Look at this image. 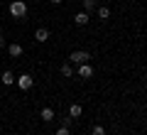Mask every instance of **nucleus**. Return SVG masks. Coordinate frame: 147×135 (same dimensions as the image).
Instances as JSON below:
<instances>
[{
	"instance_id": "9b49d317",
	"label": "nucleus",
	"mask_w": 147,
	"mask_h": 135,
	"mask_svg": "<svg viewBox=\"0 0 147 135\" xmlns=\"http://www.w3.org/2000/svg\"><path fill=\"white\" fill-rule=\"evenodd\" d=\"M96 10H98V17H100V20H108V17H110V10H108L105 5H98Z\"/></svg>"
},
{
	"instance_id": "ddd939ff",
	"label": "nucleus",
	"mask_w": 147,
	"mask_h": 135,
	"mask_svg": "<svg viewBox=\"0 0 147 135\" xmlns=\"http://www.w3.org/2000/svg\"><path fill=\"white\" fill-rule=\"evenodd\" d=\"M96 7H98V3H96V0H84V10H86V12L96 10Z\"/></svg>"
},
{
	"instance_id": "dca6fc26",
	"label": "nucleus",
	"mask_w": 147,
	"mask_h": 135,
	"mask_svg": "<svg viewBox=\"0 0 147 135\" xmlns=\"http://www.w3.org/2000/svg\"><path fill=\"white\" fill-rule=\"evenodd\" d=\"M3 47H5V37L0 35V49H3Z\"/></svg>"
},
{
	"instance_id": "f257e3e1",
	"label": "nucleus",
	"mask_w": 147,
	"mask_h": 135,
	"mask_svg": "<svg viewBox=\"0 0 147 135\" xmlns=\"http://www.w3.org/2000/svg\"><path fill=\"white\" fill-rule=\"evenodd\" d=\"M10 15L15 17V20H22V17L27 15V3L25 0H12L10 3Z\"/></svg>"
},
{
	"instance_id": "20e7f679",
	"label": "nucleus",
	"mask_w": 147,
	"mask_h": 135,
	"mask_svg": "<svg viewBox=\"0 0 147 135\" xmlns=\"http://www.w3.org/2000/svg\"><path fill=\"white\" fill-rule=\"evenodd\" d=\"M76 74H79L81 79H91V76H93V66H91L88 62H86V64H79V71H76Z\"/></svg>"
},
{
	"instance_id": "6e6552de",
	"label": "nucleus",
	"mask_w": 147,
	"mask_h": 135,
	"mask_svg": "<svg viewBox=\"0 0 147 135\" xmlns=\"http://www.w3.org/2000/svg\"><path fill=\"white\" fill-rule=\"evenodd\" d=\"M34 39L37 42H47L49 39V30H47V27H39V30L34 32Z\"/></svg>"
},
{
	"instance_id": "4468645a",
	"label": "nucleus",
	"mask_w": 147,
	"mask_h": 135,
	"mask_svg": "<svg viewBox=\"0 0 147 135\" xmlns=\"http://www.w3.org/2000/svg\"><path fill=\"white\" fill-rule=\"evenodd\" d=\"M91 135H105V128H103V125H93Z\"/></svg>"
},
{
	"instance_id": "f8f14e48",
	"label": "nucleus",
	"mask_w": 147,
	"mask_h": 135,
	"mask_svg": "<svg viewBox=\"0 0 147 135\" xmlns=\"http://www.w3.org/2000/svg\"><path fill=\"white\" fill-rule=\"evenodd\" d=\"M61 76H74V66H71V64H61Z\"/></svg>"
},
{
	"instance_id": "423d86ee",
	"label": "nucleus",
	"mask_w": 147,
	"mask_h": 135,
	"mask_svg": "<svg viewBox=\"0 0 147 135\" xmlns=\"http://www.w3.org/2000/svg\"><path fill=\"white\" fill-rule=\"evenodd\" d=\"M7 54H10V57H22V47L20 44H17V42H12V44H7Z\"/></svg>"
},
{
	"instance_id": "f3484780",
	"label": "nucleus",
	"mask_w": 147,
	"mask_h": 135,
	"mask_svg": "<svg viewBox=\"0 0 147 135\" xmlns=\"http://www.w3.org/2000/svg\"><path fill=\"white\" fill-rule=\"evenodd\" d=\"M49 3H52V5H59V3H64V0H49Z\"/></svg>"
},
{
	"instance_id": "9d476101",
	"label": "nucleus",
	"mask_w": 147,
	"mask_h": 135,
	"mask_svg": "<svg viewBox=\"0 0 147 135\" xmlns=\"http://www.w3.org/2000/svg\"><path fill=\"white\" fill-rule=\"evenodd\" d=\"M0 81L5 83V86H12V83H15V74H12V71H3V76H0Z\"/></svg>"
},
{
	"instance_id": "7ed1b4c3",
	"label": "nucleus",
	"mask_w": 147,
	"mask_h": 135,
	"mask_svg": "<svg viewBox=\"0 0 147 135\" xmlns=\"http://www.w3.org/2000/svg\"><path fill=\"white\" fill-rule=\"evenodd\" d=\"M88 59H91V54L86 49H76V52L69 54V62H74V64H86Z\"/></svg>"
},
{
	"instance_id": "0eeeda50",
	"label": "nucleus",
	"mask_w": 147,
	"mask_h": 135,
	"mask_svg": "<svg viewBox=\"0 0 147 135\" xmlns=\"http://www.w3.org/2000/svg\"><path fill=\"white\" fill-rule=\"evenodd\" d=\"M81 113H84V108H81L79 103H71V106H69V118H81Z\"/></svg>"
},
{
	"instance_id": "1a4fd4ad",
	"label": "nucleus",
	"mask_w": 147,
	"mask_h": 135,
	"mask_svg": "<svg viewBox=\"0 0 147 135\" xmlns=\"http://www.w3.org/2000/svg\"><path fill=\"white\" fill-rule=\"evenodd\" d=\"M39 115H42V120H44V123H49V120H54V108L44 106V108H42V113H39Z\"/></svg>"
},
{
	"instance_id": "39448f33",
	"label": "nucleus",
	"mask_w": 147,
	"mask_h": 135,
	"mask_svg": "<svg viewBox=\"0 0 147 135\" xmlns=\"http://www.w3.org/2000/svg\"><path fill=\"white\" fill-rule=\"evenodd\" d=\"M88 20H91V15L86 10H81V12H76V15H74V22H76V25L79 27H84V25H88Z\"/></svg>"
},
{
	"instance_id": "2eb2a0df",
	"label": "nucleus",
	"mask_w": 147,
	"mask_h": 135,
	"mask_svg": "<svg viewBox=\"0 0 147 135\" xmlns=\"http://www.w3.org/2000/svg\"><path fill=\"white\" fill-rule=\"evenodd\" d=\"M54 135H71V133H69V128H66V125H61V128H59Z\"/></svg>"
},
{
	"instance_id": "f03ea898",
	"label": "nucleus",
	"mask_w": 147,
	"mask_h": 135,
	"mask_svg": "<svg viewBox=\"0 0 147 135\" xmlns=\"http://www.w3.org/2000/svg\"><path fill=\"white\" fill-rule=\"evenodd\" d=\"M15 83L22 91H30V88L34 86V76H32V74H20V76H15Z\"/></svg>"
}]
</instances>
